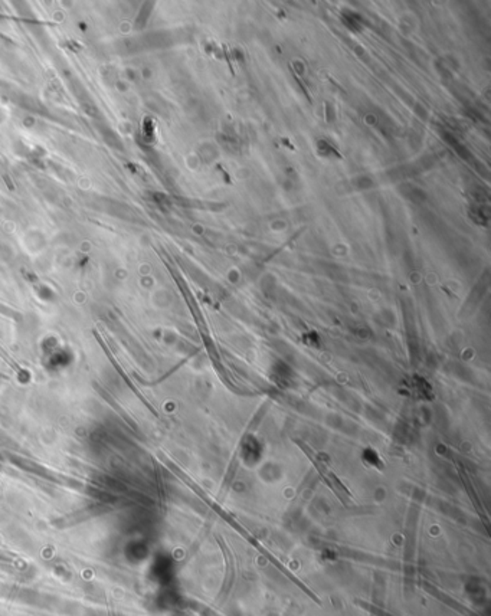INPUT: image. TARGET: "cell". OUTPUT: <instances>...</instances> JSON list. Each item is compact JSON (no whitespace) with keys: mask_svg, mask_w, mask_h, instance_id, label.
<instances>
[{"mask_svg":"<svg viewBox=\"0 0 491 616\" xmlns=\"http://www.w3.org/2000/svg\"><path fill=\"white\" fill-rule=\"evenodd\" d=\"M356 603L358 605H361L363 609H366V610H369V612H372L373 615H376V616H393L392 613H388V612H383L382 609H378V607H375L373 605H371V603H368V602H362V600H356Z\"/></svg>","mask_w":491,"mask_h":616,"instance_id":"obj_1","label":"cell"}]
</instances>
